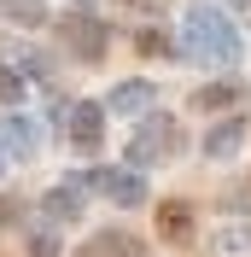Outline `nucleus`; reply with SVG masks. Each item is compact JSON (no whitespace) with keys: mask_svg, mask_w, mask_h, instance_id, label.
<instances>
[{"mask_svg":"<svg viewBox=\"0 0 251 257\" xmlns=\"http://www.w3.org/2000/svg\"><path fill=\"white\" fill-rule=\"evenodd\" d=\"M30 257H59V240H53V234H35V240H30Z\"/></svg>","mask_w":251,"mask_h":257,"instance_id":"obj_15","label":"nucleus"},{"mask_svg":"<svg viewBox=\"0 0 251 257\" xmlns=\"http://www.w3.org/2000/svg\"><path fill=\"white\" fill-rule=\"evenodd\" d=\"M76 193H82V181H59V187L47 193V216H53V222H70V216L82 210V199H76Z\"/></svg>","mask_w":251,"mask_h":257,"instance_id":"obj_11","label":"nucleus"},{"mask_svg":"<svg viewBox=\"0 0 251 257\" xmlns=\"http://www.w3.org/2000/svg\"><path fill=\"white\" fill-rule=\"evenodd\" d=\"M239 99H245L239 82H210V88L193 94V105H199V111H228V105H239Z\"/></svg>","mask_w":251,"mask_h":257,"instance_id":"obj_9","label":"nucleus"},{"mask_svg":"<svg viewBox=\"0 0 251 257\" xmlns=\"http://www.w3.org/2000/svg\"><path fill=\"white\" fill-rule=\"evenodd\" d=\"M94 187H99V193H111L117 205H141V199H146V181L135 176V170H99Z\"/></svg>","mask_w":251,"mask_h":257,"instance_id":"obj_6","label":"nucleus"},{"mask_svg":"<svg viewBox=\"0 0 251 257\" xmlns=\"http://www.w3.org/2000/svg\"><path fill=\"white\" fill-rule=\"evenodd\" d=\"M135 47H141L146 59H164V53H170V41H164V35H152V30H146L141 41H135Z\"/></svg>","mask_w":251,"mask_h":257,"instance_id":"obj_14","label":"nucleus"},{"mask_svg":"<svg viewBox=\"0 0 251 257\" xmlns=\"http://www.w3.org/2000/svg\"><path fill=\"white\" fill-rule=\"evenodd\" d=\"M187 47L199 53V59H234V53H239V35L228 30L216 12H193L187 18Z\"/></svg>","mask_w":251,"mask_h":257,"instance_id":"obj_1","label":"nucleus"},{"mask_svg":"<svg viewBox=\"0 0 251 257\" xmlns=\"http://www.w3.org/2000/svg\"><path fill=\"white\" fill-rule=\"evenodd\" d=\"M64 41H70V53H76L82 64L105 59V24H99L94 12H64Z\"/></svg>","mask_w":251,"mask_h":257,"instance_id":"obj_2","label":"nucleus"},{"mask_svg":"<svg viewBox=\"0 0 251 257\" xmlns=\"http://www.w3.org/2000/svg\"><path fill=\"white\" fill-rule=\"evenodd\" d=\"M239 141H245V123H239V117H228V123H216L210 135H204V152H210V158H234Z\"/></svg>","mask_w":251,"mask_h":257,"instance_id":"obj_8","label":"nucleus"},{"mask_svg":"<svg viewBox=\"0 0 251 257\" xmlns=\"http://www.w3.org/2000/svg\"><path fill=\"white\" fill-rule=\"evenodd\" d=\"M129 6H158V0H129Z\"/></svg>","mask_w":251,"mask_h":257,"instance_id":"obj_18","label":"nucleus"},{"mask_svg":"<svg viewBox=\"0 0 251 257\" xmlns=\"http://www.w3.org/2000/svg\"><path fill=\"white\" fill-rule=\"evenodd\" d=\"M146 105H152V82H117V88H111V111H146Z\"/></svg>","mask_w":251,"mask_h":257,"instance_id":"obj_10","label":"nucleus"},{"mask_svg":"<svg viewBox=\"0 0 251 257\" xmlns=\"http://www.w3.org/2000/svg\"><path fill=\"white\" fill-rule=\"evenodd\" d=\"M6 18L24 24V30H41V24H47V6H41V0H6Z\"/></svg>","mask_w":251,"mask_h":257,"instance_id":"obj_12","label":"nucleus"},{"mask_svg":"<svg viewBox=\"0 0 251 257\" xmlns=\"http://www.w3.org/2000/svg\"><path fill=\"white\" fill-rule=\"evenodd\" d=\"M18 216H24V205H12V199H0V228H12Z\"/></svg>","mask_w":251,"mask_h":257,"instance_id":"obj_16","label":"nucleus"},{"mask_svg":"<svg viewBox=\"0 0 251 257\" xmlns=\"http://www.w3.org/2000/svg\"><path fill=\"white\" fill-rule=\"evenodd\" d=\"M99 135H105V105H94V99H82V105H70V141L82 146V152H94Z\"/></svg>","mask_w":251,"mask_h":257,"instance_id":"obj_4","label":"nucleus"},{"mask_svg":"<svg viewBox=\"0 0 251 257\" xmlns=\"http://www.w3.org/2000/svg\"><path fill=\"white\" fill-rule=\"evenodd\" d=\"M0 105H24V76L12 64H0Z\"/></svg>","mask_w":251,"mask_h":257,"instance_id":"obj_13","label":"nucleus"},{"mask_svg":"<svg viewBox=\"0 0 251 257\" xmlns=\"http://www.w3.org/2000/svg\"><path fill=\"white\" fill-rule=\"evenodd\" d=\"M158 234L175 240V245L193 240V205H187V199H164V205H158Z\"/></svg>","mask_w":251,"mask_h":257,"instance_id":"obj_5","label":"nucleus"},{"mask_svg":"<svg viewBox=\"0 0 251 257\" xmlns=\"http://www.w3.org/2000/svg\"><path fill=\"white\" fill-rule=\"evenodd\" d=\"M76 257H141V245L129 240V234H117V228H105V234H94Z\"/></svg>","mask_w":251,"mask_h":257,"instance_id":"obj_7","label":"nucleus"},{"mask_svg":"<svg viewBox=\"0 0 251 257\" xmlns=\"http://www.w3.org/2000/svg\"><path fill=\"white\" fill-rule=\"evenodd\" d=\"M6 152H12V146H6V123H0V170H6Z\"/></svg>","mask_w":251,"mask_h":257,"instance_id":"obj_17","label":"nucleus"},{"mask_svg":"<svg viewBox=\"0 0 251 257\" xmlns=\"http://www.w3.org/2000/svg\"><path fill=\"white\" fill-rule=\"evenodd\" d=\"M175 146H181V123L175 117H152V123H141V135H135V164H158V158H170Z\"/></svg>","mask_w":251,"mask_h":257,"instance_id":"obj_3","label":"nucleus"}]
</instances>
